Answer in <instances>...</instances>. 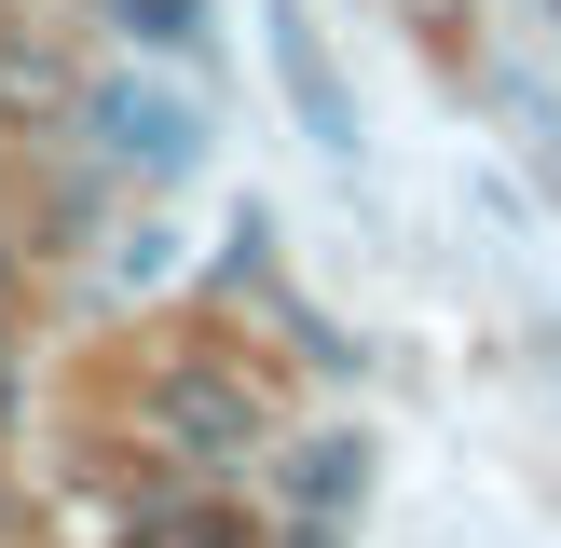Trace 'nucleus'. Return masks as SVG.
<instances>
[{"label": "nucleus", "instance_id": "nucleus-1", "mask_svg": "<svg viewBox=\"0 0 561 548\" xmlns=\"http://www.w3.org/2000/svg\"><path fill=\"white\" fill-rule=\"evenodd\" d=\"M137 438H151L164 466H233L261 453V384L233 370V356H151V384H137Z\"/></svg>", "mask_w": 561, "mask_h": 548}, {"label": "nucleus", "instance_id": "nucleus-2", "mask_svg": "<svg viewBox=\"0 0 561 548\" xmlns=\"http://www.w3.org/2000/svg\"><path fill=\"white\" fill-rule=\"evenodd\" d=\"M82 124H96V151L110 164H137V179H192L206 164V110L179 96V82H82Z\"/></svg>", "mask_w": 561, "mask_h": 548}, {"label": "nucleus", "instance_id": "nucleus-3", "mask_svg": "<svg viewBox=\"0 0 561 548\" xmlns=\"http://www.w3.org/2000/svg\"><path fill=\"white\" fill-rule=\"evenodd\" d=\"M274 82H288L301 137H316L329 164H356V96H343V69H329V27L301 14V0H274Z\"/></svg>", "mask_w": 561, "mask_h": 548}, {"label": "nucleus", "instance_id": "nucleus-4", "mask_svg": "<svg viewBox=\"0 0 561 548\" xmlns=\"http://www.w3.org/2000/svg\"><path fill=\"white\" fill-rule=\"evenodd\" d=\"M69 110H82V69L42 42V27H0V124L42 137V124H69Z\"/></svg>", "mask_w": 561, "mask_h": 548}, {"label": "nucleus", "instance_id": "nucleus-5", "mask_svg": "<svg viewBox=\"0 0 561 548\" xmlns=\"http://www.w3.org/2000/svg\"><path fill=\"white\" fill-rule=\"evenodd\" d=\"M356 493H370V438H301V453H288V507L343 521Z\"/></svg>", "mask_w": 561, "mask_h": 548}, {"label": "nucleus", "instance_id": "nucleus-6", "mask_svg": "<svg viewBox=\"0 0 561 548\" xmlns=\"http://www.w3.org/2000/svg\"><path fill=\"white\" fill-rule=\"evenodd\" d=\"M110 27L151 42V55H192V42H206V0H110Z\"/></svg>", "mask_w": 561, "mask_h": 548}, {"label": "nucleus", "instance_id": "nucleus-7", "mask_svg": "<svg viewBox=\"0 0 561 548\" xmlns=\"http://www.w3.org/2000/svg\"><path fill=\"white\" fill-rule=\"evenodd\" d=\"M124 548H247V521H233V507H151Z\"/></svg>", "mask_w": 561, "mask_h": 548}, {"label": "nucleus", "instance_id": "nucleus-8", "mask_svg": "<svg viewBox=\"0 0 561 548\" xmlns=\"http://www.w3.org/2000/svg\"><path fill=\"white\" fill-rule=\"evenodd\" d=\"M14 398H27V370H14V329H0V425H14Z\"/></svg>", "mask_w": 561, "mask_h": 548}, {"label": "nucleus", "instance_id": "nucleus-9", "mask_svg": "<svg viewBox=\"0 0 561 548\" xmlns=\"http://www.w3.org/2000/svg\"><path fill=\"white\" fill-rule=\"evenodd\" d=\"M0 301H14V233H0Z\"/></svg>", "mask_w": 561, "mask_h": 548}]
</instances>
